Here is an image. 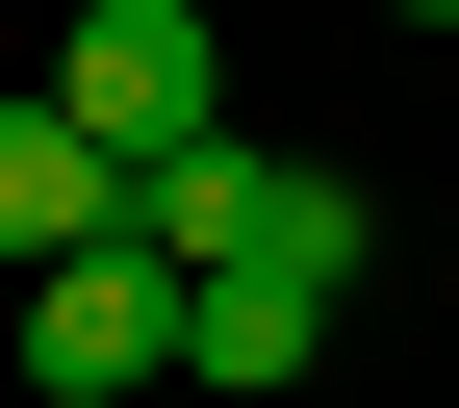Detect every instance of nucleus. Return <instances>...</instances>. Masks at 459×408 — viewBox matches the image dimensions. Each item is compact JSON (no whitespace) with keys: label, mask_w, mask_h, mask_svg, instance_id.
<instances>
[{"label":"nucleus","mask_w":459,"mask_h":408,"mask_svg":"<svg viewBox=\"0 0 459 408\" xmlns=\"http://www.w3.org/2000/svg\"><path fill=\"white\" fill-rule=\"evenodd\" d=\"M383 26H459V0H383Z\"/></svg>","instance_id":"423d86ee"},{"label":"nucleus","mask_w":459,"mask_h":408,"mask_svg":"<svg viewBox=\"0 0 459 408\" xmlns=\"http://www.w3.org/2000/svg\"><path fill=\"white\" fill-rule=\"evenodd\" d=\"M179 332H204V281L153 256V230H128V256H51V281H26V383H51V408H128V383H179Z\"/></svg>","instance_id":"7ed1b4c3"},{"label":"nucleus","mask_w":459,"mask_h":408,"mask_svg":"<svg viewBox=\"0 0 459 408\" xmlns=\"http://www.w3.org/2000/svg\"><path fill=\"white\" fill-rule=\"evenodd\" d=\"M51 256H128V153L26 77V102H0V281H51Z\"/></svg>","instance_id":"20e7f679"},{"label":"nucleus","mask_w":459,"mask_h":408,"mask_svg":"<svg viewBox=\"0 0 459 408\" xmlns=\"http://www.w3.org/2000/svg\"><path fill=\"white\" fill-rule=\"evenodd\" d=\"M128 230H153L179 281H307V307H358V256H383V204L332 179V153H255V128L179 153V179H128Z\"/></svg>","instance_id":"f257e3e1"},{"label":"nucleus","mask_w":459,"mask_h":408,"mask_svg":"<svg viewBox=\"0 0 459 408\" xmlns=\"http://www.w3.org/2000/svg\"><path fill=\"white\" fill-rule=\"evenodd\" d=\"M51 102H77L128 179L230 153V51H204V0H77V26H51Z\"/></svg>","instance_id":"f03ea898"},{"label":"nucleus","mask_w":459,"mask_h":408,"mask_svg":"<svg viewBox=\"0 0 459 408\" xmlns=\"http://www.w3.org/2000/svg\"><path fill=\"white\" fill-rule=\"evenodd\" d=\"M307 358H332V307H307V281H204V332H179V383H204V408H281Z\"/></svg>","instance_id":"39448f33"}]
</instances>
